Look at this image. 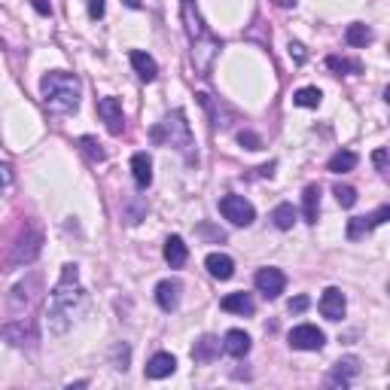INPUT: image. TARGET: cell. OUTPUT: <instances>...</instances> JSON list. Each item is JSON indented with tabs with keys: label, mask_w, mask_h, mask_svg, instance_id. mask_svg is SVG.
I'll list each match as a JSON object with an SVG mask.
<instances>
[{
	"label": "cell",
	"mask_w": 390,
	"mask_h": 390,
	"mask_svg": "<svg viewBox=\"0 0 390 390\" xmlns=\"http://www.w3.org/2000/svg\"><path fill=\"white\" fill-rule=\"evenodd\" d=\"M86 290L80 287V269L67 263L61 269V281L49 296V333L64 335L76 323V317L86 311Z\"/></svg>",
	"instance_id": "6da1fadb"
},
{
	"label": "cell",
	"mask_w": 390,
	"mask_h": 390,
	"mask_svg": "<svg viewBox=\"0 0 390 390\" xmlns=\"http://www.w3.org/2000/svg\"><path fill=\"white\" fill-rule=\"evenodd\" d=\"M40 95H43V104L49 107L52 113H76L82 86H80V80H76L73 73L49 71L40 80Z\"/></svg>",
	"instance_id": "7a4b0ae2"
},
{
	"label": "cell",
	"mask_w": 390,
	"mask_h": 390,
	"mask_svg": "<svg viewBox=\"0 0 390 390\" xmlns=\"http://www.w3.org/2000/svg\"><path fill=\"white\" fill-rule=\"evenodd\" d=\"M43 254V229L37 223H28L25 232L15 238L10 256L3 263V272H12V269H25V265L37 263V256Z\"/></svg>",
	"instance_id": "3957f363"
},
{
	"label": "cell",
	"mask_w": 390,
	"mask_h": 390,
	"mask_svg": "<svg viewBox=\"0 0 390 390\" xmlns=\"http://www.w3.org/2000/svg\"><path fill=\"white\" fill-rule=\"evenodd\" d=\"M152 141L156 143H165V147H174V150H189L193 147V132H189V122L180 110H171L168 116L152 128Z\"/></svg>",
	"instance_id": "277c9868"
},
{
	"label": "cell",
	"mask_w": 390,
	"mask_h": 390,
	"mask_svg": "<svg viewBox=\"0 0 390 390\" xmlns=\"http://www.w3.org/2000/svg\"><path fill=\"white\" fill-rule=\"evenodd\" d=\"M0 339H6L12 348H28L34 351L40 345V330L30 317H19V320H10V323L0 326Z\"/></svg>",
	"instance_id": "5b68a950"
},
{
	"label": "cell",
	"mask_w": 390,
	"mask_h": 390,
	"mask_svg": "<svg viewBox=\"0 0 390 390\" xmlns=\"http://www.w3.org/2000/svg\"><path fill=\"white\" fill-rule=\"evenodd\" d=\"M220 213L232 226H250L256 220V208L244 195H223L220 198Z\"/></svg>",
	"instance_id": "8992f818"
},
{
	"label": "cell",
	"mask_w": 390,
	"mask_h": 390,
	"mask_svg": "<svg viewBox=\"0 0 390 390\" xmlns=\"http://www.w3.org/2000/svg\"><path fill=\"white\" fill-rule=\"evenodd\" d=\"M326 345L323 330H317L314 323H299L290 330V348L296 351H320Z\"/></svg>",
	"instance_id": "52a82bcc"
},
{
	"label": "cell",
	"mask_w": 390,
	"mask_h": 390,
	"mask_svg": "<svg viewBox=\"0 0 390 390\" xmlns=\"http://www.w3.org/2000/svg\"><path fill=\"white\" fill-rule=\"evenodd\" d=\"M254 284H256V290L265 296V299H278V296L287 290V274L281 269H272V265H269V269H259L256 272Z\"/></svg>",
	"instance_id": "ba28073f"
},
{
	"label": "cell",
	"mask_w": 390,
	"mask_h": 390,
	"mask_svg": "<svg viewBox=\"0 0 390 390\" xmlns=\"http://www.w3.org/2000/svg\"><path fill=\"white\" fill-rule=\"evenodd\" d=\"M357 375H360V357H342V360L330 369V375H326V384L330 387H348Z\"/></svg>",
	"instance_id": "9c48e42d"
},
{
	"label": "cell",
	"mask_w": 390,
	"mask_h": 390,
	"mask_svg": "<svg viewBox=\"0 0 390 390\" xmlns=\"http://www.w3.org/2000/svg\"><path fill=\"white\" fill-rule=\"evenodd\" d=\"M98 116L107 122V132L110 134H122V128H125V116H122V104L119 98L107 95L98 101Z\"/></svg>",
	"instance_id": "30bf717a"
},
{
	"label": "cell",
	"mask_w": 390,
	"mask_h": 390,
	"mask_svg": "<svg viewBox=\"0 0 390 390\" xmlns=\"http://www.w3.org/2000/svg\"><path fill=\"white\" fill-rule=\"evenodd\" d=\"M37 293H40V278H37V274H30V278H25L21 284H15L12 287V296H10L12 311L30 308V305L37 302Z\"/></svg>",
	"instance_id": "8fae6325"
},
{
	"label": "cell",
	"mask_w": 390,
	"mask_h": 390,
	"mask_svg": "<svg viewBox=\"0 0 390 390\" xmlns=\"http://www.w3.org/2000/svg\"><path fill=\"white\" fill-rule=\"evenodd\" d=\"M345 308H348V302H345V293H342L339 287L323 290V296H320V314L326 320H342L345 317Z\"/></svg>",
	"instance_id": "7c38bea8"
},
{
	"label": "cell",
	"mask_w": 390,
	"mask_h": 390,
	"mask_svg": "<svg viewBox=\"0 0 390 390\" xmlns=\"http://www.w3.org/2000/svg\"><path fill=\"white\" fill-rule=\"evenodd\" d=\"M180 293H183V284H180L177 278L159 281V287H156V302H159V308H162V311H177Z\"/></svg>",
	"instance_id": "4fadbf2b"
},
{
	"label": "cell",
	"mask_w": 390,
	"mask_h": 390,
	"mask_svg": "<svg viewBox=\"0 0 390 390\" xmlns=\"http://www.w3.org/2000/svg\"><path fill=\"white\" fill-rule=\"evenodd\" d=\"M174 369H177V360H174V354H168V351H159V354H152L150 363H147V378H152V381L168 378V375H174Z\"/></svg>",
	"instance_id": "5bb4252c"
},
{
	"label": "cell",
	"mask_w": 390,
	"mask_h": 390,
	"mask_svg": "<svg viewBox=\"0 0 390 390\" xmlns=\"http://www.w3.org/2000/svg\"><path fill=\"white\" fill-rule=\"evenodd\" d=\"M223 351L229 357H235V360H241V357L250 354V335L244 330H229L226 339H223Z\"/></svg>",
	"instance_id": "9a60e30c"
},
{
	"label": "cell",
	"mask_w": 390,
	"mask_h": 390,
	"mask_svg": "<svg viewBox=\"0 0 390 390\" xmlns=\"http://www.w3.org/2000/svg\"><path fill=\"white\" fill-rule=\"evenodd\" d=\"M189 259V247L186 241L180 238V235H171V238L165 241V263L171 265V269H183Z\"/></svg>",
	"instance_id": "2e32d148"
},
{
	"label": "cell",
	"mask_w": 390,
	"mask_h": 390,
	"mask_svg": "<svg viewBox=\"0 0 390 390\" xmlns=\"http://www.w3.org/2000/svg\"><path fill=\"white\" fill-rule=\"evenodd\" d=\"M204 269H208L211 278L229 281L235 274V263H232V256H226V254H208V259H204Z\"/></svg>",
	"instance_id": "e0dca14e"
},
{
	"label": "cell",
	"mask_w": 390,
	"mask_h": 390,
	"mask_svg": "<svg viewBox=\"0 0 390 390\" xmlns=\"http://www.w3.org/2000/svg\"><path fill=\"white\" fill-rule=\"evenodd\" d=\"M132 174H134V186L147 189L152 183V159L147 152H134L132 156Z\"/></svg>",
	"instance_id": "ac0fdd59"
},
{
	"label": "cell",
	"mask_w": 390,
	"mask_h": 390,
	"mask_svg": "<svg viewBox=\"0 0 390 390\" xmlns=\"http://www.w3.org/2000/svg\"><path fill=\"white\" fill-rule=\"evenodd\" d=\"M132 67H134V73L141 76L143 82H152L159 76V64H156V58L147 55V52H141V49H134L132 52Z\"/></svg>",
	"instance_id": "d6986e66"
},
{
	"label": "cell",
	"mask_w": 390,
	"mask_h": 390,
	"mask_svg": "<svg viewBox=\"0 0 390 390\" xmlns=\"http://www.w3.org/2000/svg\"><path fill=\"white\" fill-rule=\"evenodd\" d=\"M220 354V339L217 335H202L193 348V360L195 363H211L213 357Z\"/></svg>",
	"instance_id": "ffe728a7"
},
{
	"label": "cell",
	"mask_w": 390,
	"mask_h": 390,
	"mask_svg": "<svg viewBox=\"0 0 390 390\" xmlns=\"http://www.w3.org/2000/svg\"><path fill=\"white\" fill-rule=\"evenodd\" d=\"M317 213H320V186H305V193H302V217H305V223L314 226Z\"/></svg>",
	"instance_id": "44dd1931"
},
{
	"label": "cell",
	"mask_w": 390,
	"mask_h": 390,
	"mask_svg": "<svg viewBox=\"0 0 390 390\" xmlns=\"http://www.w3.org/2000/svg\"><path fill=\"white\" fill-rule=\"evenodd\" d=\"M223 311H229V314H254V299H250V293H229L223 302Z\"/></svg>",
	"instance_id": "7402d4cb"
},
{
	"label": "cell",
	"mask_w": 390,
	"mask_h": 390,
	"mask_svg": "<svg viewBox=\"0 0 390 390\" xmlns=\"http://www.w3.org/2000/svg\"><path fill=\"white\" fill-rule=\"evenodd\" d=\"M372 40H375V34H372V28L363 25V21H354V25H348V30H345V43L348 46H357V49L369 46Z\"/></svg>",
	"instance_id": "603a6c76"
},
{
	"label": "cell",
	"mask_w": 390,
	"mask_h": 390,
	"mask_svg": "<svg viewBox=\"0 0 390 390\" xmlns=\"http://www.w3.org/2000/svg\"><path fill=\"white\" fill-rule=\"evenodd\" d=\"M326 168H330L333 174L354 171V168H357V152H354V150H339V152H335V156L330 159V165H326Z\"/></svg>",
	"instance_id": "cb8c5ba5"
},
{
	"label": "cell",
	"mask_w": 390,
	"mask_h": 390,
	"mask_svg": "<svg viewBox=\"0 0 390 390\" xmlns=\"http://www.w3.org/2000/svg\"><path fill=\"white\" fill-rule=\"evenodd\" d=\"M272 223L281 229V232H287V229H293V223H296V208L293 204H278V208L272 211Z\"/></svg>",
	"instance_id": "d4e9b609"
},
{
	"label": "cell",
	"mask_w": 390,
	"mask_h": 390,
	"mask_svg": "<svg viewBox=\"0 0 390 390\" xmlns=\"http://www.w3.org/2000/svg\"><path fill=\"white\" fill-rule=\"evenodd\" d=\"M320 101H323V95H320L317 86H305L293 95V104L296 107H308V110H314V107H320Z\"/></svg>",
	"instance_id": "484cf974"
},
{
	"label": "cell",
	"mask_w": 390,
	"mask_h": 390,
	"mask_svg": "<svg viewBox=\"0 0 390 390\" xmlns=\"http://www.w3.org/2000/svg\"><path fill=\"white\" fill-rule=\"evenodd\" d=\"M326 67L335 73H360L363 71V64L360 61H354V58H339V55H330L326 58Z\"/></svg>",
	"instance_id": "4316f807"
},
{
	"label": "cell",
	"mask_w": 390,
	"mask_h": 390,
	"mask_svg": "<svg viewBox=\"0 0 390 390\" xmlns=\"http://www.w3.org/2000/svg\"><path fill=\"white\" fill-rule=\"evenodd\" d=\"M372 229H375V223H372V213H369V217H354V220H348V238L357 241V238H363L366 232H372Z\"/></svg>",
	"instance_id": "83f0119b"
},
{
	"label": "cell",
	"mask_w": 390,
	"mask_h": 390,
	"mask_svg": "<svg viewBox=\"0 0 390 390\" xmlns=\"http://www.w3.org/2000/svg\"><path fill=\"white\" fill-rule=\"evenodd\" d=\"M80 147H82V152H86L91 162H104L107 159V152L101 150V143H98L95 137H80Z\"/></svg>",
	"instance_id": "f1b7e54d"
},
{
	"label": "cell",
	"mask_w": 390,
	"mask_h": 390,
	"mask_svg": "<svg viewBox=\"0 0 390 390\" xmlns=\"http://www.w3.org/2000/svg\"><path fill=\"white\" fill-rule=\"evenodd\" d=\"M333 193H335V202H339L342 208H354V204H357V189L354 186H342V183H339Z\"/></svg>",
	"instance_id": "f546056e"
},
{
	"label": "cell",
	"mask_w": 390,
	"mask_h": 390,
	"mask_svg": "<svg viewBox=\"0 0 390 390\" xmlns=\"http://www.w3.org/2000/svg\"><path fill=\"white\" fill-rule=\"evenodd\" d=\"M15 186V171L10 162H0V193H10Z\"/></svg>",
	"instance_id": "4dcf8cb0"
},
{
	"label": "cell",
	"mask_w": 390,
	"mask_h": 390,
	"mask_svg": "<svg viewBox=\"0 0 390 390\" xmlns=\"http://www.w3.org/2000/svg\"><path fill=\"white\" fill-rule=\"evenodd\" d=\"M238 143L241 147H247V150H263V141H259V134H254V132H241Z\"/></svg>",
	"instance_id": "1f68e13d"
},
{
	"label": "cell",
	"mask_w": 390,
	"mask_h": 390,
	"mask_svg": "<svg viewBox=\"0 0 390 390\" xmlns=\"http://www.w3.org/2000/svg\"><path fill=\"white\" fill-rule=\"evenodd\" d=\"M305 308H308V296H296V299H290V314H302Z\"/></svg>",
	"instance_id": "d6a6232c"
},
{
	"label": "cell",
	"mask_w": 390,
	"mask_h": 390,
	"mask_svg": "<svg viewBox=\"0 0 390 390\" xmlns=\"http://www.w3.org/2000/svg\"><path fill=\"white\" fill-rule=\"evenodd\" d=\"M372 162H375V168L381 174H387V150H375V156H372Z\"/></svg>",
	"instance_id": "836d02e7"
},
{
	"label": "cell",
	"mask_w": 390,
	"mask_h": 390,
	"mask_svg": "<svg viewBox=\"0 0 390 390\" xmlns=\"http://www.w3.org/2000/svg\"><path fill=\"white\" fill-rule=\"evenodd\" d=\"M290 58H296L302 64L305 58H308V52H305V46L302 43H290Z\"/></svg>",
	"instance_id": "e575fe53"
},
{
	"label": "cell",
	"mask_w": 390,
	"mask_h": 390,
	"mask_svg": "<svg viewBox=\"0 0 390 390\" xmlns=\"http://www.w3.org/2000/svg\"><path fill=\"white\" fill-rule=\"evenodd\" d=\"M89 15L91 19H101L104 15V0H89Z\"/></svg>",
	"instance_id": "d590c367"
},
{
	"label": "cell",
	"mask_w": 390,
	"mask_h": 390,
	"mask_svg": "<svg viewBox=\"0 0 390 390\" xmlns=\"http://www.w3.org/2000/svg\"><path fill=\"white\" fill-rule=\"evenodd\" d=\"M30 6H34L40 15H49L52 12V6H49V0H30Z\"/></svg>",
	"instance_id": "8d00e7d4"
},
{
	"label": "cell",
	"mask_w": 390,
	"mask_h": 390,
	"mask_svg": "<svg viewBox=\"0 0 390 390\" xmlns=\"http://www.w3.org/2000/svg\"><path fill=\"white\" fill-rule=\"evenodd\" d=\"M274 3H278L281 10H290V6H296V0H274Z\"/></svg>",
	"instance_id": "74e56055"
},
{
	"label": "cell",
	"mask_w": 390,
	"mask_h": 390,
	"mask_svg": "<svg viewBox=\"0 0 390 390\" xmlns=\"http://www.w3.org/2000/svg\"><path fill=\"white\" fill-rule=\"evenodd\" d=\"M125 6H132V10H141V0H125Z\"/></svg>",
	"instance_id": "f35d334b"
}]
</instances>
